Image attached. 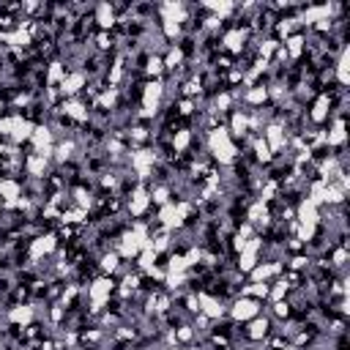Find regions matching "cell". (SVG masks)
Masks as SVG:
<instances>
[{
    "label": "cell",
    "mask_w": 350,
    "mask_h": 350,
    "mask_svg": "<svg viewBox=\"0 0 350 350\" xmlns=\"http://www.w3.org/2000/svg\"><path fill=\"white\" fill-rule=\"evenodd\" d=\"M25 167H28L30 175H36V178H44V172H47V159L39 156V153H30L28 162H25Z\"/></svg>",
    "instance_id": "cell-12"
},
{
    "label": "cell",
    "mask_w": 350,
    "mask_h": 350,
    "mask_svg": "<svg viewBox=\"0 0 350 350\" xmlns=\"http://www.w3.org/2000/svg\"><path fill=\"white\" fill-rule=\"evenodd\" d=\"M165 33L170 36V39H175V36L181 33V22H170V20H165Z\"/></svg>",
    "instance_id": "cell-37"
},
{
    "label": "cell",
    "mask_w": 350,
    "mask_h": 350,
    "mask_svg": "<svg viewBox=\"0 0 350 350\" xmlns=\"http://www.w3.org/2000/svg\"><path fill=\"white\" fill-rule=\"evenodd\" d=\"M82 85H85V74L74 71V74H66V80L61 82V90H63V96H77Z\"/></svg>",
    "instance_id": "cell-7"
},
{
    "label": "cell",
    "mask_w": 350,
    "mask_h": 350,
    "mask_svg": "<svg viewBox=\"0 0 350 350\" xmlns=\"http://www.w3.org/2000/svg\"><path fill=\"white\" fill-rule=\"evenodd\" d=\"M274 312L279 317H288L290 315V307H288V301H274Z\"/></svg>",
    "instance_id": "cell-40"
},
{
    "label": "cell",
    "mask_w": 350,
    "mask_h": 350,
    "mask_svg": "<svg viewBox=\"0 0 350 350\" xmlns=\"http://www.w3.org/2000/svg\"><path fill=\"white\" fill-rule=\"evenodd\" d=\"M115 290V282L110 279V276H102V279H96L93 285H90V301H93V312L96 309H102L104 304L110 301V293Z\"/></svg>",
    "instance_id": "cell-2"
},
{
    "label": "cell",
    "mask_w": 350,
    "mask_h": 350,
    "mask_svg": "<svg viewBox=\"0 0 350 350\" xmlns=\"http://www.w3.org/2000/svg\"><path fill=\"white\" fill-rule=\"evenodd\" d=\"M244 41H247V33H244V30H230V33L225 36V47L230 49V52H238V49L244 47Z\"/></svg>",
    "instance_id": "cell-19"
},
{
    "label": "cell",
    "mask_w": 350,
    "mask_h": 350,
    "mask_svg": "<svg viewBox=\"0 0 350 350\" xmlns=\"http://www.w3.org/2000/svg\"><path fill=\"white\" fill-rule=\"evenodd\" d=\"M151 203H156V206H167V203H170V192H167V186H159L156 192L151 194Z\"/></svg>",
    "instance_id": "cell-32"
},
{
    "label": "cell",
    "mask_w": 350,
    "mask_h": 350,
    "mask_svg": "<svg viewBox=\"0 0 350 350\" xmlns=\"http://www.w3.org/2000/svg\"><path fill=\"white\" fill-rule=\"evenodd\" d=\"M326 143L329 145H342L345 143V121H336L334 129L326 134Z\"/></svg>",
    "instance_id": "cell-21"
},
{
    "label": "cell",
    "mask_w": 350,
    "mask_h": 350,
    "mask_svg": "<svg viewBox=\"0 0 350 350\" xmlns=\"http://www.w3.org/2000/svg\"><path fill=\"white\" fill-rule=\"evenodd\" d=\"M66 80V69H63L61 63H52L49 66V85H58V82H63Z\"/></svg>",
    "instance_id": "cell-27"
},
{
    "label": "cell",
    "mask_w": 350,
    "mask_h": 350,
    "mask_svg": "<svg viewBox=\"0 0 350 350\" xmlns=\"http://www.w3.org/2000/svg\"><path fill=\"white\" fill-rule=\"evenodd\" d=\"M334 263H336V266H342V263H345V249H339V252L334 254Z\"/></svg>",
    "instance_id": "cell-44"
},
{
    "label": "cell",
    "mask_w": 350,
    "mask_h": 350,
    "mask_svg": "<svg viewBox=\"0 0 350 350\" xmlns=\"http://www.w3.org/2000/svg\"><path fill=\"white\" fill-rule=\"evenodd\" d=\"M285 44H288V47H285V55H290V58H298L304 52V39L301 36H290Z\"/></svg>",
    "instance_id": "cell-22"
},
{
    "label": "cell",
    "mask_w": 350,
    "mask_h": 350,
    "mask_svg": "<svg viewBox=\"0 0 350 350\" xmlns=\"http://www.w3.org/2000/svg\"><path fill=\"white\" fill-rule=\"evenodd\" d=\"M52 249H55V235H41V238H36L33 244H30V257L39 260V257L49 254Z\"/></svg>",
    "instance_id": "cell-5"
},
{
    "label": "cell",
    "mask_w": 350,
    "mask_h": 350,
    "mask_svg": "<svg viewBox=\"0 0 350 350\" xmlns=\"http://www.w3.org/2000/svg\"><path fill=\"white\" fill-rule=\"evenodd\" d=\"M0 197L6 200V206H14L17 200L22 197V192H20V184H17V181H11V178L0 181Z\"/></svg>",
    "instance_id": "cell-9"
},
{
    "label": "cell",
    "mask_w": 350,
    "mask_h": 350,
    "mask_svg": "<svg viewBox=\"0 0 350 350\" xmlns=\"http://www.w3.org/2000/svg\"><path fill=\"white\" fill-rule=\"evenodd\" d=\"M336 80H339V85H348V82H350V74H348V52H342V58H339V63H336Z\"/></svg>",
    "instance_id": "cell-24"
},
{
    "label": "cell",
    "mask_w": 350,
    "mask_h": 350,
    "mask_svg": "<svg viewBox=\"0 0 350 350\" xmlns=\"http://www.w3.org/2000/svg\"><path fill=\"white\" fill-rule=\"evenodd\" d=\"M329 107H331V99L323 93V96H317V102H315V107H312V121L315 124H323L326 118H329Z\"/></svg>",
    "instance_id": "cell-13"
},
{
    "label": "cell",
    "mask_w": 350,
    "mask_h": 350,
    "mask_svg": "<svg viewBox=\"0 0 350 350\" xmlns=\"http://www.w3.org/2000/svg\"><path fill=\"white\" fill-rule=\"evenodd\" d=\"M247 334H249V339H263V336L268 334V320L266 317H252Z\"/></svg>",
    "instance_id": "cell-16"
},
{
    "label": "cell",
    "mask_w": 350,
    "mask_h": 350,
    "mask_svg": "<svg viewBox=\"0 0 350 350\" xmlns=\"http://www.w3.org/2000/svg\"><path fill=\"white\" fill-rule=\"evenodd\" d=\"M230 102H233V96H230V93H222V96H216V110L225 112L227 107H230Z\"/></svg>",
    "instance_id": "cell-39"
},
{
    "label": "cell",
    "mask_w": 350,
    "mask_h": 350,
    "mask_svg": "<svg viewBox=\"0 0 350 350\" xmlns=\"http://www.w3.org/2000/svg\"><path fill=\"white\" fill-rule=\"evenodd\" d=\"M266 145L271 148V153L279 151L282 145H285V131H282L279 126H268L266 129Z\"/></svg>",
    "instance_id": "cell-11"
},
{
    "label": "cell",
    "mask_w": 350,
    "mask_h": 350,
    "mask_svg": "<svg viewBox=\"0 0 350 350\" xmlns=\"http://www.w3.org/2000/svg\"><path fill=\"white\" fill-rule=\"evenodd\" d=\"M63 112H66L69 118H74V121H88V110H85L80 102H74V99L63 102Z\"/></svg>",
    "instance_id": "cell-18"
},
{
    "label": "cell",
    "mask_w": 350,
    "mask_h": 350,
    "mask_svg": "<svg viewBox=\"0 0 350 350\" xmlns=\"http://www.w3.org/2000/svg\"><path fill=\"white\" fill-rule=\"evenodd\" d=\"M266 99H268V90L263 88V85H254V88L247 93V102L249 104H263Z\"/></svg>",
    "instance_id": "cell-25"
},
{
    "label": "cell",
    "mask_w": 350,
    "mask_h": 350,
    "mask_svg": "<svg viewBox=\"0 0 350 350\" xmlns=\"http://www.w3.org/2000/svg\"><path fill=\"white\" fill-rule=\"evenodd\" d=\"M233 131L235 134H244V131H247V118L241 115V112H235L233 115Z\"/></svg>",
    "instance_id": "cell-35"
},
{
    "label": "cell",
    "mask_w": 350,
    "mask_h": 350,
    "mask_svg": "<svg viewBox=\"0 0 350 350\" xmlns=\"http://www.w3.org/2000/svg\"><path fill=\"white\" fill-rule=\"evenodd\" d=\"M307 257H293V263H290V266H293V268H304V266H307Z\"/></svg>",
    "instance_id": "cell-42"
},
{
    "label": "cell",
    "mask_w": 350,
    "mask_h": 350,
    "mask_svg": "<svg viewBox=\"0 0 350 350\" xmlns=\"http://www.w3.org/2000/svg\"><path fill=\"white\" fill-rule=\"evenodd\" d=\"M8 317H11V323H22V326H28V323L33 320V307L20 304V307H14L11 312H8Z\"/></svg>",
    "instance_id": "cell-15"
},
{
    "label": "cell",
    "mask_w": 350,
    "mask_h": 350,
    "mask_svg": "<svg viewBox=\"0 0 350 350\" xmlns=\"http://www.w3.org/2000/svg\"><path fill=\"white\" fill-rule=\"evenodd\" d=\"M181 61H184V52H181L178 47H172V49H170V55H167V61H165V69H175Z\"/></svg>",
    "instance_id": "cell-30"
},
{
    "label": "cell",
    "mask_w": 350,
    "mask_h": 350,
    "mask_svg": "<svg viewBox=\"0 0 350 350\" xmlns=\"http://www.w3.org/2000/svg\"><path fill=\"white\" fill-rule=\"evenodd\" d=\"M230 315L238 323H249L252 317L260 315V304L254 301V298H247V295H244V298H238V301L233 304V312H230Z\"/></svg>",
    "instance_id": "cell-3"
},
{
    "label": "cell",
    "mask_w": 350,
    "mask_h": 350,
    "mask_svg": "<svg viewBox=\"0 0 350 350\" xmlns=\"http://www.w3.org/2000/svg\"><path fill=\"white\" fill-rule=\"evenodd\" d=\"M71 151H74V145H71V143H63V145H58V148H55V153H58L61 162H63V159H69Z\"/></svg>",
    "instance_id": "cell-36"
},
{
    "label": "cell",
    "mask_w": 350,
    "mask_h": 350,
    "mask_svg": "<svg viewBox=\"0 0 350 350\" xmlns=\"http://www.w3.org/2000/svg\"><path fill=\"white\" fill-rule=\"evenodd\" d=\"M197 301H200V312H203L206 317H222V307H219L216 298H211V295H206V293H200Z\"/></svg>",
    "instance_id": "cell-10"
},
{
    "label": "cell",
    "mask_w": 350,
    "mask_h": 350,
    "mask_svg": "<svg viewBox=\"0 0 350 350\" xmlns=\"http://www.w3.org/2000/svg\"><path fill=\"white\" fill-rule=\"evenodd\" d=\"M276 274H279V266H276V263H266V266H254L252 268V279L254 282H268Z\"/></svg>",
    "instance_id": "cell-14"
},
{
    "label": "cell",
    "mask_w": 350,
    "mask_h": 350,
    "mask_svg": "<svg viewBox=\"0 0 350 350\" xmlns=\"http://www.w3.org/2000/svg\"><path fill=\"white\" fill-rule=\"evenodd\" d=\"M151 162H153V153H148V151H140V153H134V156H131V165L140 170V175H143V178L151 172Z\"/></svg>",
    "instance_id": "cell-17"
},
{
    "label": "cell",
    "mask_w": 350,
    "mask_h": 350,
    "mask_svg": "<svg viewBox=\"0 0 350 350\" xmlns=\"http://www.w3.org/2000/svg\"><path fill=\"white\" fill-rule=\"evenodd\" d=\"M115 268H118V252L115 254H104L102 257V271L104 274H112Z\"/></svg>",
    "instance_id": "cell-33"
},
{
    "label": "cell",
    "mask_w": 350,
    "mask_h": 350,
    "mask_svg": "<svg viewBox=\"0 0 350 350\" xmlns=\"http://www.w3.org/2000/svg\"><path fill=\"white\" fill-rule=\"evenodd\" d=\"M96 22H99V28H102L104 33L115 25V11H112L110 3H99L96 6Z\"/></svg>",
    "instance_id": "cell-6"
},
{
    "label": "cell",
    "mask_w": 350,
    "mask_h": 350,
    "mask_svg": "<svg viewBox=\"0 0 350 350\" xmlns=\"http://www.w3.org/2000/svg\"><path fill=\"white\" fill-rule=\"evenodd\" d=\"M181 115H192V102H181Z\"/></svg>",
    "instance_id": "cell-43"
},
{
    "label": "cell",
    "mask_w": 350,
    "mask_h": 350,
    "mask_svg": "<svg viewBox=\"0 0 350 350\" xmlns=\"http://www.w3.org/2000/svg\"><path fill=\"white\" fill-rule=\"evenodd\" d=\"M159 99H162V82H159V80H153V82L145 85V93H143L145 110H143V115H151V112H156Z\"/></svg>",
    "instance_id": "cell-4"
},
{
    "label": "cell",
    "mask_w": 350,
    "mask_h": 350,
    "mask_svg": "<svg viewBox=\"0 0 350 350\" xmlns=\"http://www.w3.org/2000/svg\"><path fill=\"white\" fill-rule=\"evenodd\" d=\"M268 219V211L263 203H254L252 208H249V222H266Z\"/></svg>",
    "instance_id": "cell-26"
},
{
    "label": "cell",
    "mask_w": 350,
    "mask_h": 350,
    "mask_svg": "<svg viewBox=\"0 0 350 350\" xmlns=\"http://www.w3.org/2000/svg\"><path fill=\"white\" fill-rule=\"evenodd\" d=\"M254 151H257V159H260V162H271V156H274L271 148L266 145V140H257V143H254Z\"/></svg>",
    "instance_id": "cell-29"
},
{
    "label": "cell",
    "mask_w": 350,
    "mask_h": 350,
    "mask_svg": "<svg viewBox=\"0 0 350 350\" xmlns=\"http://www.w3.org/2000/svg\"><path fill=\"white\" fill-rule=\"evenodd\" d=\"M96 41H99V47H102V49H107V47H110V36H107V33H99V39H96Z\"/></svg>",
    "instance_id": "cell-41"
},
{
    "label": "cell",
    "mask_w": 350,
    "mask_h": 350,
    "mask_svg": "<svg viewBox=\"0 0 350 350\" xmlns=\"http://www.w3.org/2000/svg\"><path fill=\"white\" fill-rule=\"evenodd\" d=\"M268 290H271V288H268V282H252V285H247V288H244V295L257 301V298H266Z\"/></svg>",
    "instance_id": "cell-20"
},
{
    "label": "cell",
    "mask_w": 350,
    "mask_h": 350,
    "mask_svg": "<svg viewBox=\"0 0 350 350\" xmlns=\"http://www.w3.org/2000/svg\"><path fill=\"white\" fill-rule=\"evenodd\" d=\"M192 339V329L189 326H181L178 331H175V342H189Z\"/></svg>",
    "instance_id": "cell-38"
},
{
    "label": "cell",
    "mask_w": 350,
    "mask_h": 350,
    "mask_svg": "<svg viewBox=\"0 0 350 350\" xmlns=\"http://www.w3.org/2000/svg\"><path fill=\"white\" fill-rule=\"evenodd\" d=\"M211 151L216 153V159L225 162V165L233 162V159H235V145L230 143V131L222 129V126L211 131Z\"/></svg>",
    "instance_id": "cell-1"
},
{
    "label": "cell",
    "mask_w": 350,
    "mask_h": 350,
    "mask_svg": "<svg viewBox=\"0 0 350 350\" xmlns=\"http://www.w3.org/2000/svg\"><path fill=\"white\" fill-rule=\"evenodd\" d=\"M148 206H151V194L145 192V189H134V194H131V200H129V211L134 213V216H140V213H145Z\"/></svg>",
    "instance_id": "cell-8"
},
{
    "label": "cell",
    "mask_w": 350,
    "mask_h": 350,
    "mask_svg": "<svg viewBox=\"0 0 350 350\" xmlns=\"http://www.w3.org/2000/svg\"><path fill=\"white\" fill-rule=\"evenodd\" d=\"M145 71H148V77H153V80H156V77L165 71V61H162V58H151V61H148V66H145Z\"/></svg>",
    "instance_id": "cell-28"
},
{
    "label": "cell",
    "mask_w": 350,
    "mask_h": 350,
    "mask_svg": "<svg viewBox=\"0 0 350 350\" xmlns=\"http://www.w3.org/2000/svg\"><path fill=\"white\" fill-rule=\"evenodd\" d=\"M61 222H63V225H80V222H85V211H82V208L63 211V213H61Z\"/></svg>",
    "instance_id": "cell-23"
},
{
    "label": "cell",
    "mask_w": 350,
    "mask_h": 350,
    "mask_svg": "<svg viewBox=\"0 0 350 350\" xmlns=\"http://www.w3.org/2000/svg\"><path fill=\"white\" fill-rule=\"evenodd\" d=\"M172 145H175V151H186V145H189V131H186V129L175 131V137H172Z\"/></svg>",
    "instance_id": "cell-31"
},
{
    "label": "cell",
    "mask_w": 350,
    "mask_h": 350,
    "mask_svg": "<svg viewBox=\"0 0 350 350\" xmlns=\"http://www.w3.org/2000/svg\"><path fill=\"white\" fill-rule=\"evenodd\" d=\"M74 200H77V208H82V211L90 206V194L85 189H74Z\"/></svg>",
    "instance_id": "cell-34"
}]
</instances>
